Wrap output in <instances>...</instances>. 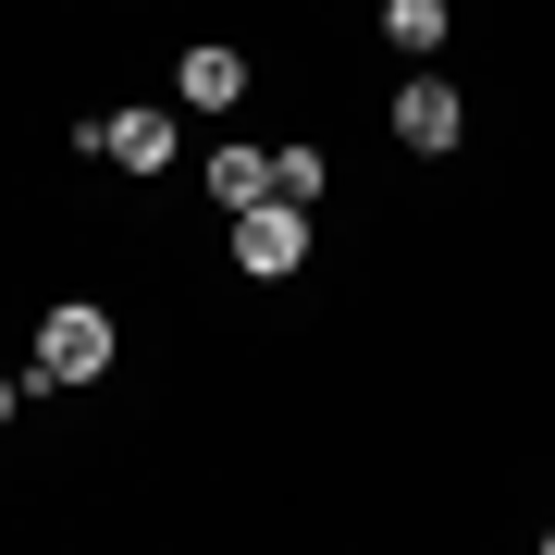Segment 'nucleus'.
I'll return each mask as SVG.
<instances>
[{
    "label": "nucleus",
    "mask_w": 555,
    "mask_h": 555,
    "mask_svg": "<svg viewBox=\"0 0 555 555\" xmlns=\"http://www.w3.org/2000/svg\"><path fill=\"white\" fill-rule=\"evenodd\" d=\"M173 87H185V112H235V100H247V62H235V50H185Z\"/></svg>",
    "instance_id": "5"
},
{
    "label": "nucleus",
    "mask_w": 555,
    "mask_h": 555,
    "mask_svg": "<svg viewBox=\"0 0 555 555\" xmlns=\"http://www.w3.org/2000/svg\"><path fill=\"white\" fill-rule=\"evenodd\" d=\"M13 408H25V383H0V433H13Z\"/></svg>",
    "instance_id": "9"
},
{
    "label": "nucleus",
    "mask_w": 555,
    "mask_h": 555,
    "mask_svg": "<svg viewBox=\"0 0 555 555\" xmlns=\"http://www.w3.org/2000/svg\"><path fill=\"white\" fill-rule=\"evenodd\" d=\"M75 137L100 160H124V173H160V160H173V124L160 112H100V124H75Z\"/></svg>",
    "instance_id": "4"
},
{
    "label": "nucleus",
    "mask_w": 555,
    "mask_h": 555,
    "mask_svg": "<svg viewBox=\"0 0 555 555\" xmlns=\"http://www.w3.org/2000/svg\"><path fill=\"white\" fill-rule=\"evenodd\" d=\"M272 198H297V210L321 198V149H272Z\"/></svg>",
    "instance_id": "8"
},
{
    "label": "nucleus",
    "mask_w": 555,
    "mask_h": 555,
    "mask_svg": "<svg viewBox=\"0 0 555 555\" xmlns=\"http://www.w3.org/2000/svg\"><path fill=\"white\" fill-rule=\"evenodd\" d=\"M112 371V309H87V297H62L38 321V358H25V383L38 396H62V383H100Z\"/></svg>",
    "instance_id": "1"
},
{
    "label": "nucleus",
    "mask_w": 555,
    "mask_h": 555,
    "mask_svg": "<svg viewBox=\"0 0 555 555\" xmlns=\"http://www.w3.org/2000/svg\"><path fill=\"white\" fill-rule=\"evenodd\" d=\"M210 198H222V210H247V198H272V160H259L247 137H235V149H210Z\"/></svg>",
    "instance_id": "6"
},
{
    "label": "nucleus",
    "mask_w": 555,
    "mask_h": 555,
    "mask_svg": "<svg viewBox=\"0 0 555 555\" xmlns=\"http://www.w3.org/2000/svg\"><path fill=\"white\" fill-rule=\"evenodd\" d=\"M396 137H408L420 160H444L456 137H469V112H456V87H444V75H408V87H396Z\"/></svg>",
    "instance_id": "3"
},
{
    "label": "nucleus",
    "mask_w": 555,
    "mask_h": 555,
    "mask_svg": "<svg viewBox=\"0 0 555 555\" xmlns=\"http://www.w3.org/2000/svg\"><path fill=\"white\" fill-rule=\"evenodd\" d=\"M297 259H309L297 198H247V210H235V272H259V284H272V272H297Z\"/></svg>",
    "instance_id": "2"
},
{
    "label": "nucleus",
    "mask_w": 555,
    "mask_h": 555,
    "mask_svg": "<svg viewBox=\"0 0 555 555\" xmlns=\"http://www.w3.org/2000/svg\"><path fill=\"white\" fill-rule=\"evenodd\" d=\"M383 38L396 50H444V0H383Z\"/></svg>",
    "instance_id": "7"
}]
</instances>
